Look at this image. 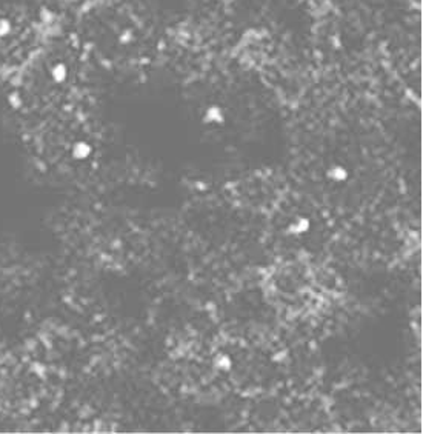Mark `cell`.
<instances>
[{
  "label": "cell",
  "instance_id": "2",
  "mask_svg": "<svg viewBox=\"0 0 423 434\" xmlns=\"http://www.w3.org/2000/svg\"><path fill=\"white\" fill-rule=\"evenodd\" d=\"M91 151H93V148H91L90 143H86V142H77V143H74L71 153H73V157L74 159H77V160H85V159L90 157Z\"/></svg>",
  "mask_w": 423,
  "mask_h": 434
},
{
  "label": "cell",
  "instance_id": "1",
  "mask_svg": "<svg viewBox=\"0 0 423 434\" xmlns=\"http://www.w3.org/2000/svg\"><path fill=\"white\" fill-rule=\"evenodd\" d=\"M50 77L52 79V82H55V83L65 82L66 77H68V66H66L63 62L54 63L51 66V70H50Z\"/></svg>",
  "mask_w": 423,
  "mask_h": 434
},
{
  "label": "cell",
  "instance_id": "5",
  "mask_svg": "<svg viewBox=\"0 0 423 434\" xmlns=\"http://www.w3.org/2000/svg\"><path fill=\"white\" fill-rule=\"evenodd\" d=\"M308 228H309V222H308L306 219H300V220L294 222L293 227H291V230H293L294 232H297V234H300V232L306 231Z\"/></svg>",
  "mask_w": 423,
  "mask_h": 434
},
{
  "label": "cell",
  "instance_id": "6",
  "mask_svg": "<svg viewBox=\"0 0 423 434\" xmlns=\"http://www.w3.org/2000/svg\"><path fill=\"white\" fill-rule=\"evenodd\" d=\"M217 365L220 366L222 370H229L231 366V359L228 357V356H219V360H217Z\"/></svg>",
  "mask_w": 423,
  "mask_h": 434
},
{
  "label": "cell",
  "instance_id": "4",
  "mask_svg": "<svg viewBox=\"0 0 423 434\" xmlns=\"http://www.w3.org/2000/svg\"><path fill=\"white\" fill-rule=\"evenodd\" d=\"M13 32V22L9 19H0V37H8Z\"/></svg>",
  "mask_w": 423,
  "mask_h": 434
},
{
  "label": "cell",
  "instance_id": "3",
  "mask_svg": "<svg viewBox=\"0 0 423 434\" xmlns=\"http://www.w3.org/2000/svg\"><path fill=\"white\" fill-rule=\"evenodd\" d=\"M328 177L334 182H342V180H345L348 177V173L345 168H342V166H336V168H332V170L328 171Z\"/></svg>",
  "mask_w": 423,
  "mask_h": 434
}]
</instances>
